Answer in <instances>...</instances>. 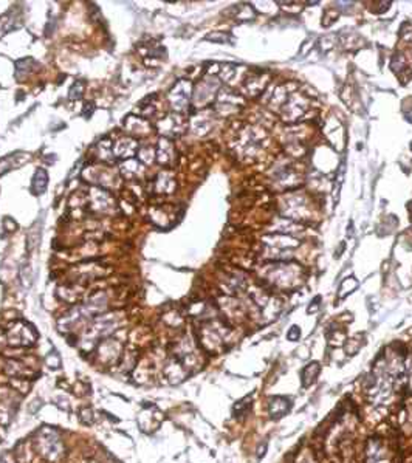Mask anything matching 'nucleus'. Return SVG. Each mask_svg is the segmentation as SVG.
Wrapping results in <instances>:
<instances>
[{
  "label": "nucleus",
  "mask_w": 412,
  "mask_h": 463,
  "mask_svg": "<svg viewBox=\"0 0 412 463\" xmlns=\"http://www.w3.org/2000/svg\"><path fill=\"white\" fill-rule=\"evenodd\" d=\"M35 446L38 449V452L47 458V460H57L59 457L62 455V442L61 437H59L57 431L48 426H44L38 431L36 439H35Z\"/></svg>",
  "instance_id": "nucleus-1"
},
{
  "label": "nucleus",
  "mask_w": 412,
  "mask_h": 463,
  "mask_svg": "<svg viewBox=\"0 0 412 463\" xmlns=\"http://www.w3.org/2000/svg\"><path fill=\"white\" fill-rule=\"evenodd\" d=\"M36 338H38V333L35 332V328L23 321H17V322L11 324L7 332L8 344H11V346H19V347L33 346L36 343Z\"/></svg>",
  "instance_id": "nucleus-2"
},
{
  "label": "nucleus",
  "mask_w": 412,
  "mask_h": 463,
  "mask_svg": "<svg viewBox=\"0 0 412 463\" xmlns=\"http://www.w3.org/2000/svg\"><path fill=\"white\" fill-rule=\"evenodd\" d=\"M189 96H191V84L188 81H179L175 84V87L170 90V103L174 106V109L177 110H182L188 101H189Z\"/></svg>",
  "instance_id": "nucleus-3"
},
{
  "label": "nucleus",
  "mask_w": 412,
  "mask_h": 463,
  "mask_svg": "<svg viewBox=\"0 0 412 463\" xmlns=\"http://www.w3.org/2000/svg\"><path fill=\"white\" fill-rule=\"evenodd\" d=\"M31 155L26 152H16V153H11V155H7L4 158H0V177L4 174L10 172L11 169H16L19 168L22 163H26L29 161Z\"/></svg>",
  "instance_id": "nucleus-4"
},
{
  "label": "nucleus",
  "mask_w": 412,
  "mask_h": 463,
  "mask_svg": "<svg viewBox=\"0 0 412 463\" xmlns=\"http://www.w3.org/2000/svg\"><path fill=\"white\" fill-rule=\"evenodd\" d=\"M291 406V401L287 400V398H282V396H276V398H271L270 401V414L273 418H281L282 415L287 414V411L290 409Z\"/></svg>",
  "instance_id": "nucleus-5"
},
{
  "label": "nucleus",
  "mask_w": 412,
  "mask_h": 463,
  "mask_svg": "<svg viewBox=\"0 0 412 463\" xmlns=\"http://www.w3.org/2000/svg\"><path fill=\"white\" fill-rule=\"evenodd\" d=\"M47 186H48V174H47V171L42 169V168L36 169L35 177H33V184H31L33 194L42 195L45 192Z\"/></svg>",
  "instance_id": "nucleus-6"
},
{
  "label": "nucleus",
  "mask_w": 412,
  "mask_h": 463,
  "mask_svg": "<svg viewBox=\"0 0 412 463\" xmlns=\"http://www.w3.org/2000/svg\"><path fill=\"white\" fill-rule=\"evenodd\" d=\"M136 150V141L132 138H124L120 140V143L116 144V155L123 157V158H129L132 157Z\"/></svg>",
  "instance_id": "nucleus-7"
},
{
  "label": "nucleus",
  "mask_w": 412,
  "mask_h": 463,
  "mask_svg": "<svg viewBox=\"0 0 412 463\" xmlns=\"http://www.w3.org/2000/svg\"><path fill=\"white\" fill-rule=\"evenodd\" d=\"M174 157V146L169 143V140H161L158 143V152L157 158L161 164H167Z\"/></svg>",
  "instance_id": "nucleus-8"
},
{
  "label": "nucleus",
  "mask_w": 412,
  "mask_h": 463,
  "mask_svg": "<svg viewBox=\"0 0 412 463\" xmlns=\"http://www.w3.org/2000/svg\"><path fill=\"white\" fill-rule=\"evenodd\" d=\"M319 374V366H318V362H312V364H308L307 367H304V370H302V386L304 387H307L308 384H312L313 381H315V378H316V375Z\"/></svg>",
  "instance_id": "nucleus-9"
},
{
  "label": "nucleus",
  "mask_w": 412,
  "mask_h": 463,
  "mask_svg": "<svg viewBox=\"0 0 412 463\" xmlns=\"http://www.w3.org/2000/svg\"><path fill=\"white\" fill-rule=\"evenodd\" d=\"M121 171H123V174L127 178H135L140 174V171H141V164L138 161H135V160H127L126 164L121 168Z\"/></svg>",
  "instance_id": "nucleus-10"
},
{
  "label": "nucleus",
  "mask_w": 412,
  "mask_h": 463,
  "mask_svg": "<svg viewBox=\"0 0 412 463\" xmlns=\"http://www.w3.org/2000/svg\"><path fill=\"white\" fill-rule=\"evenodd\" d=\"M84 87H85V82L82 79L76 81L72 88H70V100H81L82 98V93H84Z\"/></svg>",
  "instance_id": "nucleus-11"
},
{
  "label": "nucleus",
  "mask_w": 412,
  "mask_h": 463,
  "mask_svg": "<svg viewBox=\"0 0 412 463\" xmlns=\"http://www.w3.org/2000/svg\"><path fill=\"white\" fill-rule=\"evenodd\" d=\"M13 22H14V17L11 16H2L0 17V38H4L7 33L11 31L13 28Z\"/></svg>",
  "instance_id": "nucleus-12"
},
{
  "label": "nucleus",
  "mask_w": 412,
  "mask_h": 463,
  "mask_svg": "<svg viewBox=\"0 0 412 463\" xmlns=\"http://www.w3.org/2000/svg\"><path fill=\"white\" fill-rule=\"evenodd\" d=\"M47 364H48L51 369L59 367V364H61V359H59V356H57V353H56V352H53L51 355H48V356H47Z\"/></svg>",
  "instance_id": "nucleus-13"
},
{
  "label": "nucleus",
  "mask_w": 412,
  "mask_h": 463,
  "mask_svg": "<svg viewBox=\"0 0 412 463\" xmlns=\"http://www.w3.org/2000/svg\"><path fill=\"white\" fill-rule=\"evenodd\" d=\"M299 335H301V330L296 327V325H293L290 330H288V333H287V338L290 339V341H296V339L299 338Z\"/></svg>",
  "instance_id": "nucleus-14"
},
{
  "label": "nucleus",
  "mask_w": 412,
  "mask_h": 463,
  "mask_svg": "<svg viewBox=\"0 0 412 463\" xmlns=\"http://www.w3.org/2000/svg\"><path fill=\"white\" fill-rule=\"evenodd\" d=\"M95 110V106H93V103H87L85 104V107H84V116L85 118H90V115H92V112Z\"/></svg>",
  "instance_id": "nucleus-15"
},
{
  "label": "nucleus",
  "mask_w": 412,
  "mask_h": 463,
  "mask_svg": "<svg viewBox=\"0 0 412 463\" xmlns=\"http://www.w3.org/2000/svg\"><path fill=\"white\" fill-rule=\"evenodd\" d=\"M0 463H14V461H13V460H11V458H10L7 454H5V455L0 457Z\"/></svg>",
  "instance_id": "nucleus-16"
}]
</instances>
